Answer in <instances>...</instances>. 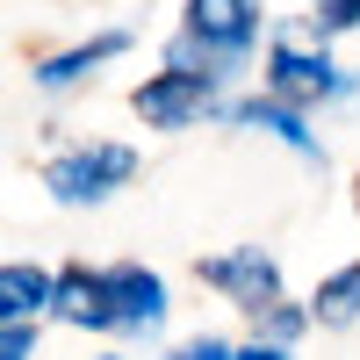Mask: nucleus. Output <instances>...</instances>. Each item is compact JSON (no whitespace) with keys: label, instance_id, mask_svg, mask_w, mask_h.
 I'll use <instances>...</instances> for the list:
<instances>
[{"label":"nucleus","instance_id":"f257e3e1","mask_svg":"<svg viewBox=\"0 0 360 360\" xmlns=\"http://www.w3.org/2000/svg\"><path fill=\"white\" fill-rule=\"evenodd\" d=\"M137 173V152L130 144H86V152H65L44 166V188L58 202H101L108 188H123V180Z\"/></svg>","mask_w":360,"mask_h":360},{"label":"nucleus","instance_id":"f03ea898","mask_svg":"<svg viewBox=\"0 0 360 360\" xmlns=\"http://www.w3.org/2000/svg\"><path fill=\"white\" fill-rule=\"evenodd\" d=\"M202 281H209V288H224L231 303H245L252 317L281 303V266L266 259L259 245H238V252H224V259H202Z\"/></svg>","mask_w":360,"mask_h":360},{"label":"nucleus","instance_id":"7ed1b4c3","mask_svg":"<svg viewBox=\"0 0 360 360\" xmlns=\"http://www.w3.org/2000/svg\"><path fill=\"white\" fill-rule=\"evenodd\" d=\"M188 37L238 65L259 37V0H188Z\"/></svg>","mask_w":360,"mask_h":360},{"label":"nucleus","instance_id":"20e7f679","mask_svg":"<svg viewBox=\"0 0 360 360\" xmlns=\"http://www.w3.org/2000/svg\"><path fill=\"white\" fill-rule=\"evenodd\" d=\"M266 79H274V94H281L288 108L324 101V94H346L339 65H332L324 51H303V44H274V58H266Z\"/></svg>","mask_w":360,"mask_h":360},{"label":"nucleus","instance_id":"39448f33","mask_svg":"<svg viewBox=\"0 0 360 360\" xmlns=\"http://www.w3.org/2000/svg\"><path fill=\"white\" fill-rule=\"evenodd\" d=\"M209 94H217V86H202V79H188V72H159V79H144L137 94H130V108H137L152 130H188V123L209 115Z\"/></svg>","mask_w":360,"mask_h":360},{"label":"nucleus","instance_id":"423d86ee","mask_svg":"<svg viewBox=\"0 0 360 360\" xmlns=\"http://www.w3.org/2000/svg\"><path fill=\"white\" fill-rule=\"evenodd\" d=\"M101 281H108V317L123 324V332H152L166 317V281L152 266H108Z\"/></svg>","mask_w":360,"mask_h":360},{"label":"nucleus","instance_id":"0eeeda50","mask_svg":"<svg viewBox=\"0 0 360 360\" xmlns=\"http://www.w3.org/2000/svg\"><path fill=\"white\" fill-rule=\"evenodd\" d=\"M65 324H94V332H115V317H108V281L101 274H86V266H65L58 274V303H51Z\"/></svg>","mask_w":360,"mask_h":360},{"label":"nucleus","instance_id":"6e6552de","mask_svg":"<svg viewBox=\"0 0 360 360\" xmlns=\"http://www.w3.org/2000/svg\"><path fill=\"white\" fill-rule=\"evenodd\" d=\"M58 303V274H44V266H0V317L8 324H29L37 310H51Z\"/></svg>","mask_w":360,"mask_h":360},{"label":"nucleus","instance_id":"1a4fd4ad","mask_svg":"<svg viewBox=\"0 0 360 360\" xmlns=\"http://www.w3.org/2000/svg\"><path fill=\"white\" fill-rule=\"evenodd\" d=\"M130 37L123 29H108V37H94V44H79V51H58V58H44L37 65V86H72V79H86L94 65H108L115 51H123Z\"/></svg>","mask_w":360,"mask_h":360},{"label":"nucleus","instance_id":"9d476101","mask_svg":"<svg viewBox=\"0 0 360 360\" xmlns=\"http://www.w3.org/2000/svg\"><path fill=\"white\" fill-rule=\"evenodd\" d=\"M238 123H245V130H274V137L295 144L303 159H317V137L303 130V115H295L288 101H245V108H238Z\"/></svg>","mask_w":360,"mask_h":360},{"label":"nucleus","instance_id":"9b49d317","mask_svg":"<svg viewBox=\"0 0 360 360\" xmlns=\"http://www.w3.org/2000/svg\"><path fill=\"white\" fill-rule=\"evenodd\" d=\"M310 317H317V324H353V317H360V259L339 266V274L310 295Z\"/></svg>","mask_w":360,"mask_h":360},{"label":"nucleus","instance_id":"f8f14e48","mask_svg":"<svg viewBox=\"0 0 360 360\" xmlns=\"http://www.w3.org/2000/svg\"><path fill=\"white\" fill-rule=\"evenodd\" d=\"M303 317H310V310H288V303H274V310H259V332H266V346H288L295 332H303Z\"/></svg>","mask_w":360,"mask_h":360},{"label":"nucleus","instance_id":"ddd939ff","mask_svg":"<svg viewBox=\"0 0 360 360\" xmlns=\"http://www.w3.org/2000/svg\"><path fill=\"white\" fill-rule=\"evenodd\" d=\"M310 22H317V37H332V29H353V22H360V0H317V15H310Z\"/></svg>","mask_w":360,"mask_h":360},{"label":"nucleus","instance_id":"4468645a","mask_svg":"<svg viewBox=\"0 0 360 360\" xmlns=\"http://www.w3.org/2000/svg\"><path fill=\"white\" fill-rule=\"evenodd\" d=\"M37 353V332H29V324H8V332H0V360H29Z\"/></svg>","mask_w":360,"mask_h":360},{"label":"nucleus","instance_id":"2eb2a0df","mask_svg":"<svg viewBox=\"0 0 360 360\" xmlns=\"http://www.w3.org/2000/svg\"><path fill=\"white\" fill-rule=\"evenodd\" d=\"M166 360H238L224 339H195V346H180V353H166Z\"/></svg>","mask_w":360,"mask_h":360},{"label":"nucleus","instance_id":"dca6fc26","mask_svg":"<svg viewBox=\"0 0 360 360\" xmlns=\"http://www.w3.org/2000/svg\"><path fill=\"white\" fill-rule=\"evenodd\" d=\"M238 360H288V353H281V346H245Z\"/></svg>","mask_w":360,"mask_h":360},{"label":"nucleus","instance_id":"f3484780","mask_svg":"<svg viewBox=\"0 0 360 360\" xmlns=\"http://www.w3.org/2000/svg\"><path fill=\"white\" fill-rule=\"evenodd\" d=\"M108 360H115V353H108Z\"/></svg>","mask_w":360,"mask_h":360}]
</instances>
